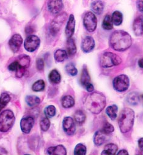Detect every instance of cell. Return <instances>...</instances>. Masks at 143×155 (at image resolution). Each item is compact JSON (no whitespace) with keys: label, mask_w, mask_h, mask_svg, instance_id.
<instances>
[{"label":"cell","mask_w":143,"mask_h":155,"mask_svg":"<svg viewBox=\"0 0 143 155\" xmlns=\"http://www.w3.org/2000/svg\"><path fill=\"white\" fill-rule=\"evenodd\" d=\"M110 45L115 51L122 52L130 48L132 45V39L127 32L117 31L111 35Z\"/></svg>","instance_id":"6da1fadb"},{"label":"cell","mask_w":143,"mask_h":155,"mask_svg":"<svg viewBox=\"0 0 143 155\" xmlns=\"http://www.w3.org/2000/svg\"><path fill=\"white\" fill-rule=\"evenodd\" d=\"M106 104L105 96L100 93L94 92L89 94L85 101V105L91 113L98 114L102 111Z\"/></svg>","instance_id":"7a4b0ae2"},{"label":"cell","mask_w":143,"mask_h":155,"mask_svg":"<svg viewBox=\"0 0 143 155\" xmlns=\"http://www.w3.org/2000/svg\"><path fill=\"white\" fill-rule=\"evenodd\" d=\"M134 112L129 108H125L120 113L118 124L120 131L126 133L131 130L134 124Z\"/></svg>","instance_id":"3957f363"},{"label":"cell","mask_w":143,"mask_h":155,"mask_svg":"<svg viewBox=\"0 0 143 155\" xmlns=\"http://www.w3.org/2000/svg\"><path fill=\"white\" fill-rule=\"evenodd\" d=\"M16 117L14 113L6 110L0 114V131L6 133L8 131L14 124Z\"/></svg>","instance_id":"277c9868"},{"label":"cell","mask_w":143,"mask_h":155,"mask_svg":"<svg viewBox=\"0 0 143 155\" xmlns=\"http://www.w3.org/2000/svg\"><path fill=\"white\" fill-rule=\"evenodd\" d=\"M122 63L121 58L116 54L106 52L102 54L100 57V64L102 68H108L120 64Z\"/></svg>","instance_id":"5b68a950"},{"label":"cell","mask_w":143,"mask_h":155,"mask_svg":"<svg viewBox=\"0 0 143 155\" xmlns=\"http://www.w3.org/2000/svg\"><path fill=\"white\" fill-rule=\"evenodd\" d=\"M113 85L114 89L118 92L121 93L127 91L130 85L128 77L125 74L117 76L113 80Z\"/></svg>","instance_id":"8992f818"},{"label":"cell","mask_w":143,"mask_h":155,"mask_svg":"<svg viewBox=\"0 0 143 155\" xmlns=\"http://www.w3.org/2000/svg\"><path fill=\"white\" fill-rule=\"evenodd\" d=\"M67 17V15L66 13H62L56 16L52 21L50 26V31L53 35H56L59 32Z\"/></svg>","instance_id":"52a82bcc"},{"label":"cell","mask_w":143,"mask_h":155,"mask_svg":"<svg viewBox=\"0 0 143 155\" xmlns=\"http://www.w3.org/2000/svg\"><path fill=\"white\" fill-rule=\"evenodd\" d=\"M83 25L88 32H94L97 25V19L95 14L92 12H88L84 17Z\"/></svg>","instance_id":"ba28073f"},{"label":"cell","mask_w":143,"mask_h":155,"mask_svg":"<svg viewBox=\"0 0 143 155\" xmlns=\"http://www.w3.org/2000/svg\"><path fill=\"white\" fill-rule=\"evenodd\" d=\"M40 43V40L37 36L31 35H29L25 40L24 48L28 52H32L39 47Z\"/></svg>","instance_id":"9c48e42d"},{"label":"cell","mask_w":143,"mask_h":155,"mask_svg":"<svg viewBox=\"0 0 143 155\" xmlns=\"http://www.w3.org/2000/svg\"><path fill=\"white\" fill-rule=\"evenodd\" d=\"M80 83L82 86L85 88V89L89 93L94 91V87L91 82V77L89 75L88 69L86 66H84L82 72V75L80 77Z\"/></svg>","instance_id":"30bf717a"},{"label":"cell","mask_w":143,"mask_h":155,"mask_svg":"<svg viewBox=\"0 0 143 155\" xmlns=\"http://www.w3.org/2000/svg\"><path fill=\"white\" fill-rule=\"evenodd\" d=\"M62 127L65 133L72 136L75 134L76 131V127L74 120L71 117H65L62 122Z\"/></svg>","instance_id":"8fae6325"},{"label":"cell","mask_w":143,"mask_h":155,"mask_svg":"<svg viewBox=\"0 0 143 155\" xmlns=\"http://www.w3.org/2000/svg\"><path fill=\"white\" fill-rule=\"evenodd\" d=\"M34 124V119L32 116H26L20 121V128L23 133L28 134L30 133Z\"/></svg>","instance_id":"7c38bea8"},{"label":"cell","mask_w":143,"mask_h":155,"mask_svg":"<svg viewBox=\"0 0 143 155\" xmlns=\"http://www.w3.org/2000/svg\"><path fill=\"white\" fill-rule=\"evenodd\" d=\"M23 43V38L19 34H14L9 41V45L11 51L16 53L19 51Z\"/></svg>","instance_id":"4fadbf2b"},{"label":"cell","mask_w":143,"mask_h":155,"mask_svg":"<svg viewBox=\"0 0 143 155\" xmlns=\"http://www.w3.org/2000/svg\"><path fill=\"white\" fill-rule=\"evenodd\" d=\"M62 9V0H50L48 3V9L53 15L58 14Z\"/></svg>","instance_id":"5bb4252c"},{"label":"cell","mask_w":143,"mask_h":155,"mask_svg":"<svg viewBox=\"0 0 143 155\" xmlns=\"http://www.w3.org/2000/svg\"><path fill=\"white\" fill-rule=\"evenodd\" d=\"M75 17L73 14H71L69 16V18L65 27V33L67 38H71L73 36L75 32Z\"/></svg>","instance_id":"9a60e30c"},{"label":"cell","mask_w":143,"mask_h":155,"mask_svg":"<svg viewBox=\"0 0 143 155\" xmlns=\"http://www.w3.org/2000/svg\"><path fill=\"white\" fill-rule=\"evenodd\" d=\"M95 47V41L91 36L86 37L82 43V49L85 53L91 52Z\"/></svg>","instance_id":"2e32d148"},{"label":"cell","mask_w":143,"mask_h":155,"mask_svg":"<svg viewBox=\"0 0 143 155\" xmlns=\"http://www.w3.org/2000/svg\"><path fill=\"white\" fill-rule=\"evenodd\" d=\"M133 30L136 36H141L143 34V16H139L134 20Z\"/></svg>","instance_id":"e0dca14e"},{"label":"cell","mask_w":143,"mask_h":155,"mask_svg":"<svg viewBox=\"0 0 143 155\" xmlns=\"http://www.w3.org/2000/svg\"><path fill=\"white\" fill-rule=\"evenodd\" d=\"M108 134L102 130L96 132L94 136V143L97 146H100L108 140Z\"/></svg>","instance_id":"ac0fdd59"},{"label":"cell","mask_w":143,"mask_h":155,"mask_svg":"<svg viewBox=\"0 0 143 155\" xmlns=\"http://www.w3.org/2000/svg\"><path fill=\"white\" fill-rule=\"evenodd\" d=\"M47 152L50 155H66L67 150L62 145H58L56 147H50L48 148Z\"/></svg>","instance_id":"d6986e66"},{"label":"cell","mask_w":143,"mask_h":155,"mask_svg":"<svg viewBox=\"0 0 143 155\" xmlns=\"http://www.w3.org/2000/svg\"><path fill=\"white\" fill-rule=\"evenodd\" d=\"M66 48H67V52L68 54V55L73 56L76 54L77 46H76L74 40L72 37L67 39Z\"/></svg>","instance_id":"ffe728a7"},{"label":"cell","mask_w":143,"mask_h":155,"mask_svg":"<svg viewBox=\"0 0 143 155\" xmlns=\"http://www.w3.org/2000/svg\"><path fill=\"white\" fill-rule=\"evenodd\" d=\"M91 9L95 14L100 15L104 9V3L101 0H96L91 4Z\"/></svg>","instance_id":"44dd1931"},{"label":"cell","mask_w":143,"mask_h":155,"mask_svg":"<svg viewBox=\"0 0 143 155\" xmlns=\"http://www.w3.org/2000/svg\"><path fill=\"white\" fill-rule=\"evenodd\" d=\"M118 147L114 143H108L106 145L102 153V154L105 155H114L117 151Z\"/></svg>","instance_id":"7402d4cb"},{"label":"cell","mask_w":143,"mask_h":155,"mask_svg":"<svg viewBox=\"0 0 143 155\" xmlns=\"http://www.w3.org/2000/svg\"><path fill=\"white\" fill-rule=\"evenodd\" d=\"M48 79L51 83L53 84H58L61 81V76L56 69H53L50 72Z\"/></svg>","instance_id":"603a6c76"},{"label":"cell","mask_w":143,"mask_h":155,"mask_svg":"<svg viewBox=\"0 0 143 155\" xmlns=\"http://www.w3.org/2000/svg\"><path fill=\"white\" fill-rule=\"evenodd\" d=\"M61 104L64 108H70L74 106L75 100L71 96H65L61 99Z\"/></svg>","instance_id":"cb8c5ba5"},{"label":"cell","mask_w":143,"mask_h":155,"mask_svg":"<svg viewBox=\"0 0 143 155\" xmlns=\"http://www.w3.org/2000/svg\"><path fill=\"white\" fill-rule=\"evenodd\" d=\"M68 57V54L66 51L63 49H58L54 54V58L57 62H62Z\"/></svg>","instance_id":"d4e9b609"},{"label":"cell","mask_w":143,"mask_h":155,"mask_svg":"<svg viewBox=\"0 0 143 155\" xmlns=\"http://www.w3.org/2000/svg\"><path fill=\"white\" fill-rule=\"evenodd\" d=\"M25 101L27 105L31 107H34L39 105L40 103V99L36 96H27L25 98Z\"/></svg>","instance_id":"484cf974"},{"label":"cell","mask_w":143,"mask_h":155,"mask_svg":"<svg viewBox=\"0 0 143 155\" xmlns=\"http://www.w3.org/2000/svg\"><path fill=\"white\" fill-rule=\"evenodd\" d=\"M117 111H118L117 107L116 105H113L106 108V113L112 120H114L116 119L117 116Z\"/></svg>","instance_id":"4316f807"},{"label":"cell","mask_w":143,"mask_h":155,"mask_svg":"<svg viewBox=\"0 0 143 155\" xmlns=\"http://www.w3.org/2000/svg\"><path fill=\"white\" fill-rule=\"evenodd\" d=\"M86 119L85 113L82 110H77L74 114V119L78 125H82L85 123Z\"/></svg>","instance_id":"83f0119b"},{"label":"cell","mask_w":143,"mask_h":155,"mask_svg":"<svg viewBox=\"0 0 143 155\" xmlns=\"http://www.w3.org/2000/svg\"><path fill=\"white\" fill-rule=\"evenodd\" d=\"M111 20L113 25L115 26H119L122 23L123 16L121 12L119 11H115L113 13Z\"/></svg>","instance_id":"f1b7e54d"},{"label":"cell","mask_w":143,"mask_h":155,"mask_svg":"<svg viewBox=\"0 0 143 155\" xmlns=\"http://www.w3.org/2000/svg\"><path fill=\"white\" fill-rule=\"evenodd\" d=\"M11 101V96L8 93H4L0 96V112Z\"/></svg>","instance_id":"f546056e"},{"label":"cell","mask_w":143,"mask_h":155,"mask_svg":"<svg viewBox=\"0 0 143 155\" xmlns=\"http://www.w3.org/2000/svg\"><path fill=\"white\" fill-rule=\"evenodd\" d=\"M127 101L128 103L131 105H136L138 104L139 101V95L134 92L130 93L128 94L127 97Z\"/></svg>","instance_id":"4dcf8cb0"},{"label":"cell","mask_w":143,"mask_h":155,"mask_svg":"<svg viewBox=\"0 0 143 155\" xmlns=\"http://www.w3.org/2000/svg\"><path fill=\"white\" fill-rule=\"evenodd\" d=\"M102 28L105 30H111L113 28V23L111 17L109 15H106L102 22Z\"/></svg>","instance_id":"1f68e13d"},{"label":"cell","mask_w":143,"mask_h":155,"mask_svg":"<svg viewBox=\"0 0 143 155\" xmlns=\"http://www.w3.org/2000/svg\"><path fill=\"white\" fill-rule=\"evenodd\" d=\"M45 88V84L43 80H39L36 81L32 86V90L34 92H40L44 90Z\"/></svg>","instance_id":"d6a6232c"},{"label":"cell","mask_w":143,"mask_h":155,"mask_svg":"<svg viewBox=\"0 0 143 155\" xmlns=\"http://www.w3.org/2000/svg\"><path fill=\"white\" fill-rule=\"evenodd\" d=\"M86 147L83 143H78L76 145L74 150L75 155H85L86 154Z\"/></svg>","instance_id":"836d02e7"},{"label":"cell","mask_w":143,"mask_h":155,"mask_svg":"<svg viewBox=\"0 0 143 155\" xmlns=\"http://www.w3.org/2000/svg\"><path fill=\"white\" fill-rule=\"evenodd\" d=\"M67 73L72 76H75L78 74V70L72 63H68L65 67Z\"/></svg>","instance_id":"e575fe53"},{"label":"cell","mask_w":143,"mask_h":155,"mask_svg":"<svg viewBox=\"0 0 143 155\" xmlns=\"http://www.w3.org/2000/svg\"><path fill=\"white\" fill-rule=\"evenodd\" d=\"M20 64L24 67L25 68H28L30 63V57L28 55H23L20 57L19 60H18Z\"/></svg>","instance_id":"d590c367"},{"label":"cell","mask_w":143,"mask_h":155,"mask_svg":"<svg viewBox=\"0 0 143 155\" xmlns=\"http://www.w3.org/2000/svg\"><path fill=\"white\" fill-rule=\"evenodd\" d=\"M40 127L43 131H47L50 127V121L47 117H43L40 122Z\"/></svg>","instance_id":"8d00e7d4"},{"label":"cell","mask_w":143,"mask_h":155,"mask_svg":"<svg viewBox=\"0 0 143 155\" xmlns=\"http://www.w3.org/2000/svg\"><path fill=\"white\" fill-rule=\"evenodd\" d=\"M44 113L47 117H53L56 115V108L53 105H49L45 109Z\"/></svg>","instance_id":"74e56055"},{"label":"cell","mask_w":143,"mask_h":155,"mask_svg":"<svg viewBox=\"0 0 143 155\" xmlns=\"http://www.w3.org/2000/svg\"><path fill=\"white\" fill-rule=\"evenodd\" d=\"M102 130L106 134H109L110 133H111L114 131V127L110 123L106 122L104 125H103V129Z\"/></svg>","instance_id":"f35d334b"},{"label":"cell","mask_w":143,"mask_h":155,"mask_svg":"<svg viewBox=\"0 0 143 155\" xmlns=\"http://www.w3.org/2000/svg\"><path fill=\"white\" fill-rule=\"evenodd\" d=\"M44 61L42 58H38L36 60V68L38 71H42L44 69Z\"/></svg>","instance_id":"ab89813d"},{"label":"cell","mask_w":143,"mask_h":155,"mask_svg":"<svg viewBox=\"0 0 143 155\" xmlns=\"http://www.w3.org/2000/svg\"><path fill=\"white\" fill-rule=\"evenodd\" d=\"M19 66V61L17 60V61H15L12 62V63H11L9 64V66H8V69L9 71L16 72V71L17 69Z\"/></svg>","instance_id":"60d3db41"},{"label":"cell","mask_w":143,"mask_h":155,"mask_svg":"<svg viewBox=\"0 0 143 155\" xmlns=\"http://www.w3.org/2000/svg\"><path fill=\"white\" fill-rule=\"evenodd\" d=\"M137 8L138 11L143 14V0H138L137 3H136Z\"/></svg>","instance_id":"b9f144b4"},{"label":"cell","mask_w":143,"mask_h":155,"mask_svg":"<svg viewBox=\"0 0 143 155\" xmlns=\"http://www.w3.org/2000/svg\"><path fill=\"white\" fill-rule=\"evenodd\" d=\"M138 147H139L141 151L142 152V153H143V137L140 138L138 140Z\"/></svg>","instance_id":"7bdbcfd3"},{"label":"cell","mask_w":143,"mask_h":155,"mask_svg":"<svg viewBox=\"0 0 143 155\" xmlns=\"http://www.w3.org/2000/svg\"><path fill=\"white\" fill-rule=\"evenodd\" d=\"M25 31L27 34H31L32 33L34 32V28L33 27H31V26H28L26 28Z\"/></svg>","instance_id":"ee69618b"},{"label":"cell","mask_w":143,"mask_h":155,"mask_svg":"<svg viewBox=\"0 0 143 155\" xmlns=\"http://www.w3.org/2000/svg\"><path fill=\"white\" fill-rule=\"evenodd\" d=\"M117 154L119 155H128V153L126 150H120L118 151Z\"/></svg>","instance_id":"f6af8a7d"},{"label":"cell","mask_w":143,"mask_h":155,"mask_svg":"<svg viewBox=\"0 0 143 155\" xmlns=\"http://www.w3.org/2000/svg\"><path fill=\"white\" fill-rule=\"evenodd\" d=\"M138 65L140 68H142L143 69V58H140L139 60H138Z\"/></svg>","instance_id":"bcb514c9"},{"label":"cell","mask_w":143,"mask_h":155,"mask_svg":"<svg viewBox=\"0 0 143 155\" xmlns=\"http://www.w3.org/2000/svg\"><path fill=\"white\" fill-rule=\"evenodd\" d=\"M141 98H142V101H143V95H142V96H141Z\"/></svg>","instance_id":"7dc6e473"}]
</instances>
